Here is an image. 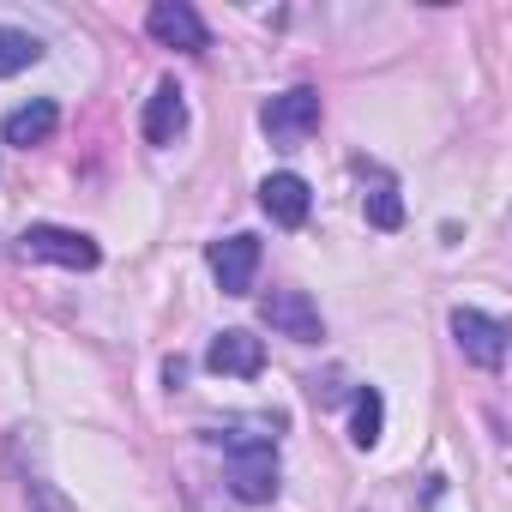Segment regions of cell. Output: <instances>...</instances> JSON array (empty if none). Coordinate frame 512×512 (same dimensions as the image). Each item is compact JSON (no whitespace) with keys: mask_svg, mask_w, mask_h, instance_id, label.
Here are the masks:
<instances>
[{"mask_svg":"<svg viewBox=\"0 0 512 512\" xmlns=\"http://www.w3.org/2000/svg\"><path fill=\"white\" fill-rule=\"evenodd\" d=\"M278 422H229L211 428V440L229 452V488L247 506H266L278 494Z\"/></svg>","mask_w":512,"mask_h":512,"instance_id":"1","label":"cell"},{"mask_svg":"<svg viewBox=\"0 0 512 512\" xmlns=\"http://www.w3.org/2000/svg\"><path fill=\"white\" fill-rule=\"evenodd\" d=\"M19 253L25 260H49V266H67V272H91L103 260V247L85 235V229H61V223H31L19 235Z\"/></svg>","mask_w":512,"mask_h":512,"instance_id":"2","label":"cell"},{"mask_svg":"<svg viewBox=\"0 0 512 512\" xmlns=\"http://www.w3.org/2000/svg\"><path fill=\"white\" fill-rule=\"evenodd\" d=\"M266 133H272V145H284V151H296L302 139H314V133H320V91L296 85V91L272 97V103H266Z\"/></svg>","mask_w":512,"mask_h":512,"instance_id":"3","label":"cell"},{"mask_svg":"<svg viewBox=\"0 0 512 512\" xmlns=\"http://www.w3.org/2000/svg\"><path fill=\"white\" fill-rule=\"evenodd\" d=\"M260 314H266V326H272L278 338H290V344H320V338H326V320H320V308H314L308 290H272Z\"/></svg>","mask_w":512,"mask_h":512,"instance_id":"4","label":"cell"},{"mask_svg":"<svg viewBox=\"0 0 512 512\" xmlns=\"http://www.w3.org/2000/svg\"><path fill=\"white\" fill-rule=\"evenodd\" d=\"M452 338H458V350H464L476 368H488V374L506 362V320H494V314L458 308V314H452Z\"/></svg>","mask_w":512,"mask_h":512,"instance_id":"5","label":"cell"},{"mask_svg":"<svg viewBox=\"0 0 512 512\" xmlns=\"http://www.w3.org/2000/svg\"><path fill=\"white\" fill-rule=\"evenodd\" d=\"M145 31L157 49H181V55H199L205 49V19L187 7V0H157L145 13Z\"/></svg>","mask_w":512,"mask_h":512,"instance_id":"6","label":"cell"},{"mask_svg":"<svg viewBox=\"0 0 512 512\" xmlns=\"http://www.w3.org/2000/svg\"><path fill=\"white\" fill-rule=\"evenodd\" d=\"M211 278L223 296H247L260 278V235H229L211 247Z\"/></svg>","mask_w":512,"mask_h":512,"instance_id":"7","label":"cell"},{"mask_svg":"<svg viewBox=\"0 0 512 512\" xmlns=\"http://www.w3.org/2000/svg\"><path fill=\"white\" fill-rule=\"evenodd\" d=\"M205 368H211V374H229V380H253V374L266 368V344L253 338V332H241V326H229V332L211 338Z\"/></svg>","mask_w":512,"mask_h":512,"instance_id":"8","label":"cell"},{"mask_svg":"<svg viewBox=\"0 0 512 512\" xmlns=\"http://www.w3.org/2000/svg\"><path fill=\"white\" fill-rule=\"evenodd\" d=\"M260 205H266V217H272V223L302 229V223H308V211H314V193H308V181H302V175L278 169V175H266V181H260Z\"/></svg>","mask_w":512,"mask_h":512,"instance_id":"9","label":"cell"},{"mask_svg":"<svg viewBox=\"0 0 512 512\" xmlns=\"http://www.w3.org/2000/svg\"><path fill=\"white\" fill-rule=\"evenodd\" d=\"M145 145H175V133L187 127V97H181V85L175 79H163L157 91H151V103H145Z\"/></svg>","mask_w":512,"mask_h":512,"instance_id":"10","label":"cell"},{"mask_svg":"<svg viewBox=\"0 0 512 512\" xmlns=\"http://www.w3.org/2000/svg\"><path fill=\"white\" fill-rule=\"evenodd\" d=\"M55 127H61V109L49 103V97H31L25 109H13L7 121H0V139H7V145H49L55 139Z\"/></svg>","mask_w":512,"mask_h":512,"instance_id":"11","label":"cell"},{"mask_svg":"<svg viewBox=\"0 0 512 512\" xmlns=\"http://www.w3.org/2000/svg\"><path fill=\"white\" fill-rule=\"evenodd\" d=\"M43 61V43L31 37V31H19V25H0V79H19L25 67H37Z\"/></svg>","mask_w":512,"mask_h":512,"instance_id":"12","label":"cell"},{"mask_svg":"<svg viewBox=\"0 0 512 512\" xmlns=\"http://www.w3.org/2000/svg\"><path fill=\"white\" fill-rule=\"evenodd\" d=\"M380 428H386V398L368 386V392H356V422H350V440L368 452V446H380Z\"/></svg>","mask_w":512,"mask_h":512,"instance_id":"13","label":"cell"},{"mask_svg":"<svg viewBox=\"0 0 512 512\" xmlns=\"http://www.w3.org/2000/svg\"><path fill=\"white\" fill-rule=\"evenodd\" d=\"M362 211H368L374 229H398V223H404V199H398L392 181H374V187L362 193Z\"/></svg>","mask_w":512,"mask_h":512,"instance_id":"14","label":"cell"},{"mask_svg":"<svg viewBox=\"0 0 512 512\" xmlns=\"http://www.w3.org/2000/svg\"><path fill=\"white\" fill-rule=\"evenodd\" d=\"M25 500H31V512H73V500L49 476H25Z\"/></svg>","mask_w":512,"mask_h":512,"instance_id":"15","label":"cell"}]
</instances>
